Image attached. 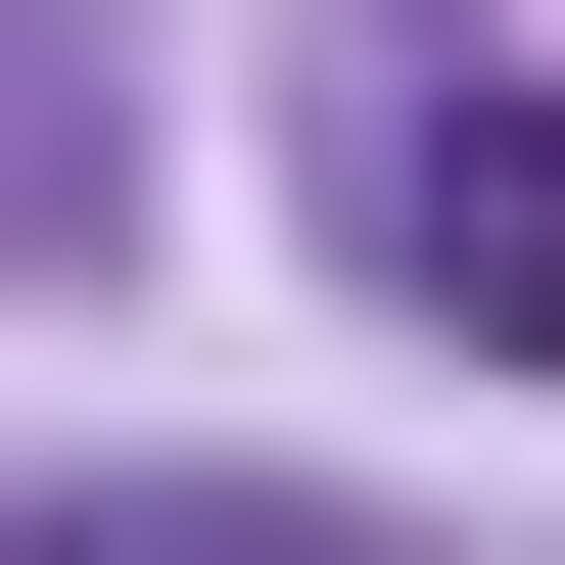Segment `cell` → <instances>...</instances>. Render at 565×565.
<instances>
[{"label":"cell","mask_w":565,"mask_h":565,"mask_svg":"<svg viewBox=\"0 0 565 565\" xmlns=\"http://www.w3.org/2000/svg\"><path fill=\"white\" fill-rule=\"evenodd\" d=\"M95 565H330V519H95Z\"/></svg>","instance_id":"cell-2"},{"label":"cell","mask_w":565,"mask_h":565,"mask_svg":"<svg viewBox=\"0 0 565 565\" xmlns=\"http://www.w3.org/2000/svg\"><path fill=\"white\" fill-rule=\"evenodd\" d=\"M424 282H471V330L565 377V95H471V141H424Z\"/></svg>","instance_id":"cell-1"}]
</instances>
